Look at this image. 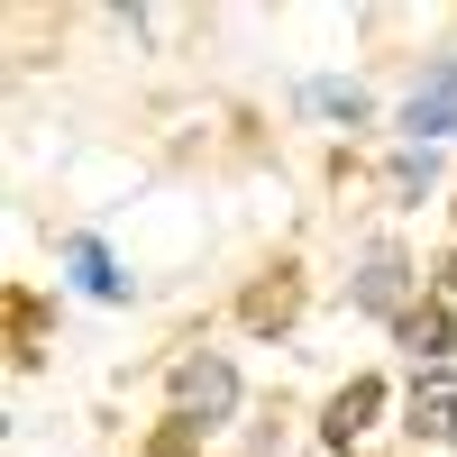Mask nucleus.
<instances>
[{
	"label": "nucleus",
	"instance_id": "obj_7",
	"mask_svg": "<svg viewBox=\"0 0 457 457\" xmlns=\"http://www.w3.org/2000/svg\"><path fill=\"white\" fill-rule=\"evenodd\" d=\"M293 312H302V284H293V265H275V284H256V293L238 302V320H247V329H284Z\"/></svg>",
	"mask_w": 457,
	"mask_h": 457
},
{
	"label": "nucleus",
	"instance_id": "obj_1",
	"mask_svg": "<svg viewBox=\"0 0 457 457\" xmlns=\"http://www.w3.org/2000/svg\"><path fill=\"white\" fill-rule=\"evenodd\" d=\"M174 411H183V421H228V411H238V366H228V357H183L174 366Z\"/></svg>",
	"mask_w": 457,
	"mask_h": 457
},
{
	"label": "nucleus",
	"instance_id": "obj_4",
	"mask_svg": "<svg viewBox=\"0 0 457 457\" xmlns=\"http://www.w3.org/2000/svg\"><path fill=\"white\" fill-rule=\"evenodd\" d=\"M411 430L439 439V448H457V375L448 366H430L421 385H411Z\"/></svg>",
	"mask_w": 457,
	"mask_h": 457
},
{
	"label": "nucleus",
	"instance_id": "obj_9",
	"mask_svg": "<svg viewBox=\"0 0 457 457\" xmlns=\"http://www.w3.org/2000/svg\"><path fill=\"white\" fill-rule=\"evenodd\" d=\"M73 284H83L92 302H129V275H120V265H110V247H92V238H73Z\"/></svg>",
	"mask_w": 457,
	"mask_h": 457
},
{
	"label": "nucleus",
	"instance_id": "obj_12",
	"mask_svg": "<svg viewBox=\"0 0 457 457\" xmlns=\"http://www.w3.org/2000/svg\"><path fill=\"white\" fill-rule=\"evenodd\" d=\"M10 329H19V357H37V302L10 293Z\"/></svg>",
	"mask_w": 457,
	"mask_h": 457
},
{
	"label": "nucleus",
	"instance_id": "obj_5",
	"mask_svg": "<svg viewBox=\"0 0 457 457\" xmlns=\"http://www.w3.org/2000/svg\"><path fill=\"white\" fill-rule=\"evenodd\" d=\"M394 329H403V348L421 357V366H448V348H457V320L439 312V302H411V312H403Z\"/></svg>",
	"mask_w": 457,
	"mask_h": 457
},
{
	"label": "nucleus",
	"instance_id": "obj_3",
	"mask_svg": "<svg viewBox=\"0 0 457 457\" xmlns=\"http://www.w3.org/2000/svg\"><path fill=\"white\" fill-rule=\"evenodd\" d=\"M357 302H366V312H385V320L411 312V265H403V247H366V265H357Z\"/></svg>",
	"mask_w": 457,
	"mask_h": 457
},
{
	"label": "nucleus",
	"instance_id": "obj_11",
	"mask_svg": "<svg viewBox=\"0 0 457 457\" xmlns=\"http://www.w3.org/2000/svg\"><path fill=\"white\" fill-rule=\"evenodd\" d=\"M430 174H439V165H430V146H411V156L394 165V193H430Z\"/></svg>",
	"mask_w": 457,
	"mask_h": 457
},
{
	"label": "nucleus",
	"instance_id": "obj_10",
	"mask_svg": "<svg viewBox=\"0 0 457 457\" xmlns=\"http://www.w3.org/2000/svg\"><path fill=\"white\" fill-rule=\"evenodd\" d=\"M193 439H202V421H183V411H174V421L156 430V448H146V457H193Z\"/></svg>",
	"mask_w": 457,
	"mask_h": 457
},
{
	"label": "nucleus",
	"instance_id": "obj_8",
	"mask_svg": "<svg viewBox=\"0 0 457 457\" xmlns=\"http://www.w3.org/2000/svg\"><path fill=\"white\" fill-rule=\"evenodd\" d=\"M302 110H312V120L357 129V120H366V92H357V83H338V73H312V83H302Z\"/></svg>",
	"mask_w": 457,
	"mask_h": 457
},
{
	"label": "nucleus",
	"instance_id": "obj_2",
	"mask_svg": "<svg viewBox=\"0 0 457 457\" xmlns=\"http://www.w3.org/2000/svg\"><path fill=\"white\" fill-rule=\"evenodd\" d=\"M457 129V55H439L421 83H411V101H403V137L411 146H439Z\"/></svg>",
	"mask_w": 457,
	"mask_h": 457
},
{
	"label": "nucleus",
	"instance_id": "obj_6",
	"mask_svg": "<svg viewBox=\"0 0 457 457\" xmlns=\"http://www.w3.org/2000/svg\"><path fill=\"white\" fill-rule=\"evenodd\" d=\"M375 411H385V385H375V375H357V385H348V394L329 403V421H320V430H329V448L366 439V421H375Z\"/></svg>",
	"mask_w": 457,
	"mask_h": 457
}]
</instances>
